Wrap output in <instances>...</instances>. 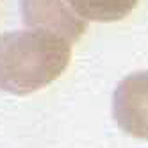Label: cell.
<instances>
[{
    "label": "cell",
    "instance_id": "1",
    "mask_svg": "<svg viewBox=\"0 0 148 148\" xmlns=\"http://www.w3.org/2000/svg\"><path fill=\"white\" fill-rule=\"evenodd\" d=\"M71 59V41L52 30L25 27L0 34V89L29 95L52 84Z\"/></svg>",
    "mask_w": 148,
    "mask_h": 148
},
{
    "label": "cell",
    "instance_id": "2",
    "mask_svg": "<svg viewBox=\"0 0 148 148\" xmlns=\"http://www.w3.org/2000/svg\"><path fill=\"white\" fill-rule=\"evenodd\" d=\"M112 116L123 132L148 141V71H134L118 84Z\"/></svg>",
    "mask_w": 148,
    "mask_h": 148
},
{
    "label": "cell",
    "instance_id": "3",
    "mask_svg": "<svg viewBox=\"0 0 148 148\" xmlns=\"http://www.w3.org/2000/svg\"><path fill=\"white\" fill-rule=\"evenodd\" d=\"M20 4L27 27L52 30L71 43L86 32L88 22L73 11L66 0H22Z\"/></svg>",
    "mask_w": 148,
    "mask_h": 148
},
{
    "label": "cell",
    "instance_id": "4",
    "mask_svg": "<svg viewBox=\"0 0 148 148\" xmlns=\"http://www.w3.org/2000/svg\"><path fill=\"white\" fill-rule=\"evenodd\" d=\"M82 20L116 22L129 14L139 0H66Z\"/></svg>",
    "mask_w": 148,
    "mask_h": 148
}]
</instances>
